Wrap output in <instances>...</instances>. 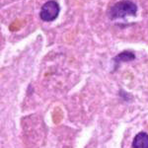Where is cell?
<instances>
[{
  "instance_id": "obj_4",
  "label": "cell",
  "mask_w": 148,
  "mask_h": 148,
  "mask_svg": "<svg viewBox=\"0 0 148 148\" xmlns=\"http://www.w3.org/2000/svg\"><path fill=\"white\" fill-rule=\"evenodd\" d=\"M135 58V56L133 52H131L130 51H123L121 53L119 54L118 56L114 58L116 61H130V60H133Z\"/></svg>"
},
{
  "instance_id": "obj_2",
  "label": "cell",
  "mask_w": 148,
  "mask_h": 148,
  "mask_svg": "<svg viewBox=\"0 0 148 148\" xmlns=\"http://www.w3.org/2000/svg\"><path fill=\"white\" fill-rule=\"evenodd\" d=\"M60 11L59 4L56 0H49L42 5L40 12V17L45 22H51L56 20Z\"/></svg>"
},
{
  "instance_id": "obj_1",
  "label": "cell",
  "mask_w": 148,
  "mask_h": 148,
  "mask_svg": "<svg viewBox=\"0 0 148 148\" xmlns=\"http://www.w3.org/2000/svg\"><path fill=\"white\" fill-rule=\"evenodd\" d=\"M137 13V6L130 0H123L116 3L109 12L112 20L123 19L126 16H135Z\"/></svg>"
},
{
  "instance_id": "obj_3",
  "label": "cell",
  "mask_w": 148,
  "mask_h": 148,
  "mask_svg": "<svg viewBox=\"0 0 148 148\" xmlns=\"http://www.w3.org/2000/svg\"><path fill=\"white\" fill-rule=\"evenodd\" d=\"M132 148H148V134L139 132L135 135L132 141Z\"/></svg>"
}]
</instances>
